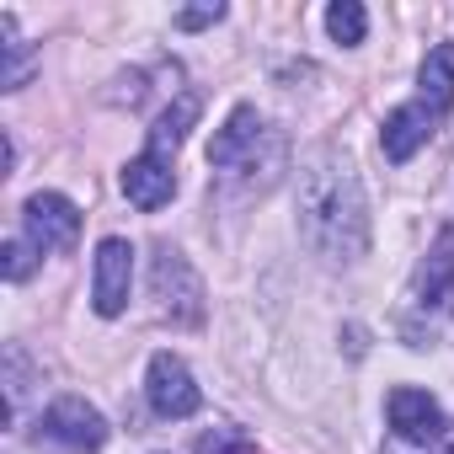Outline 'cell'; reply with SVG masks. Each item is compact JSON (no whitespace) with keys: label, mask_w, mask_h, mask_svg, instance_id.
<instances>
[{"label":"cell","mask_w":454,"mask_h":454,"mask_svg":"<svg viewBox=\"0 0 454 454\" xmlns=\"http://www.w3.org/2000/svg\"><path fill=\"white\" fill-rule=\"evenodd\" d=\"M300 236L332 262H353L369 252V203L358 187V171L321 150L300 171Z\"/></svg>","instance_id":"6da1fadb"},{"label":"cell","mask_w":454,"mask_h":454,"mask_svg":"<svg viewBox=\"0 0 454 454\" xmlns=\"http://www.w3.org/2000/svg\"><path fill=\"white\" fill-rule=\"evenodd\" d=\"M22 224L38 252H70L81 241V208L65 192H33L22 208Z\"/></svg>","instance_id":"7a4b0ae2"},{"label":"cell","mask_w":454,"mask_h":454,"mask_svg":"<svg viewBox=\"0 0 454 454\" xmlns=\"http://www.w3.org/2000/svg\"><path fill=\"white\" fill-rule=\"evenodd\" d=\"M145 395H150V406H155L160 417H171V422H182V417H192V411L203 406V390L192 385V374H187V364H182L176 353H155V358H150Z\"/></svg>","instance_id":"3957f363"},{"label":"cell","mask_w":454,"mask_h":454,"mask_svg":"<svg viewBox=\"0 0 454 454\" xmlns=\"http://www.w3.org/2000/svg\"><path fill=\"white\" fill-rule=\"evenodd\" d=\"M385 411H390V433H395L401 443H411V449L443 443V411H438V401H433L427 390L395 385L390 401H385Z\"/></svg>","instance_id":"277c9868"},{"label":"cell","mask_w":454,"mask_h":454,"mask_svg":"<svg viewBox=\"0 0 454 454\" xmlns=\"http://www.w3.org/2000/svg\"><path fill=\"white\" fill-rule=\"evenodd\" d=\"M268 139V123L257 107H236L224 118V129L208 139V166L214 171H257V145Z\"/></svg>","instance_id":"5b68a950"},{"label":"cell","mask_w":454,"mask_h":454,"mask_svg":"<svg viewBox=\"0 0 454 454\" xmlns=\"http://www.w3.org/2000/svg\"><path fill=\"white\" fill-rule=\"evenodd\" d=\"M129 284H134V247L123 236H107L97 247V273H91V305H97V316H123Z\"/></svg>","instance_id":"8992f818"},{"label":"cell","mask_w":454,"mask_h":454,"mask_svg":"<svg viewBox=\"0 0 454 454\" xmlns=\"http://www.w3.org/2000/svg\"><path fill=\"white\" fill-rule=\"evenodd\" d=\"M38 427H43V438L65 443V449H102L107 443V417L97 406H86L81 395H59Z\"/></svg>","instance_id":"52a82bcc"},{"label":"cell","mask_w":454,"mask_h":454,"mask_svg":"<svg viewBox=\"0 0 454 454\" xmlns=\"http://www.w3.org/2000/svg\"><path fill=\"white\" fill-rule=\"evenodd\" d=\"M411 305L427 316H454V231H438L427 262L411 278Z\"/></svg>","instance_id":"ba28073f"},{"label":"cell","mask_w":454,"mask_h":454,"mask_svg":"<svg viewBox=\"0 0 454 454\" xmlns=\"http://www.w3.org/2000/svg\"><path fill=\"white\" fill-rule=\"evenodd\" d=\"M171 192H176V176H171V160L166 155H134L129 166H123V198L134 203V208H160V203H171Z\"/></svg>","instance_id":"9c48e42d"},{"label":"cell","mask_w":454,"mask_h":454,"mask_svg":"<svg viewBox=\"0 0 454 454\" xmlns=\"http://www.w3.org/2000/svg\"><path fill=\"white\" fill-rule=\"evenodd\" d=\"M433 123H438V113L433 107H422V102H406V107H395L390 118H385V134H380V145H385V160H411L422 145H427V134H433Z\"/></svg>","instance_id":"30bf717a"},{"label":"cell","mask_w":454,"mask_h":454,"mask_svg":"<svg viewBox=\"0 0 454 454\" xmlns=\"http://www.w3.org/2000/svg\"><path fill=\"white\" fill-rule=\"evenodd\" d=\"M417 102L422 107H433L438 118L454 107V43H438V49H427V59H422V75H417Z\"/></svg>","instance_id":"8fae6325"},{"label":"cell","mask_w":454,"mask_h":454,"mask_svg":"<svg viewBox=\"0 0 454 454\" xmlns=\"http://www.w3.org/2000/svg\"><path fill=\"white\" fill-rule=\"evenodd\" d=\"M192 118H198V97H182L176 107H166V113L155 118V129H150V155H166V160H171Z\"/></svg>","instance_id":"7c38bea8"},{"label":"cell","mask_w":454,"mask_h":454,"mask_svg":"<svg viewBox=\"0 0 454 454\" xmlns=\"http://www.w3.org/2000/svg\"><path fill=\"white\" fill-rule=\"evenodd\" d=\"M326 33H332L337 43H364V33H369V12L358 6V0H337V6L326 12Z\"/></svg>","instance_id":"4fadbf2b"},{"label":"cell","mask_w":454,"mask_h":454,"mask_svg":"<svg viewBox=\"0 0 454 454\" xmlns=\"http://www.w3.org/2000/svg\"><path fill=\"white\" fill-rule=\"evenodd\" d=\"M0 38H6V43H0V49H6V75H0V81H6V91H17L22 81H27V43L17 38V17L6 12V17H0Z\"/></svg>","instance_id":"5bb4252c"},{"label":"cell","mask_w":454,"mask_h":454,"mask_svg":"<svg viewBox=\"0 0 454 454\" xmlns=\"http://www.w3.org/2000/svg\"><path fill=\"white\" fill-rule=\"evenodd\" d=\"M198 454H257V443L247 427H214L198 438Z\"/></svg>","instance_id":"9a60e30c"},{"label":"cell","mask_w":454,"mask_h":454,"mask_svg":"<svg viewBox=\"0 0 454 454\" xmlns=\"http://www.w3.org/2000/svg\"><path fill=\"white\" fill-rule=\"evenodd\" d=\"M0 257H6L0 268H6L12 284H22V278L33 273V241H6V252H0Z\"/></svg>","instance_id":"2e32d148"},{"label":"cell","mask_w":454,"mask_h":454,"mask_svg":"<svg viewBox=\"0 0 454 454\" xmlns=\"http://www.w3.org/2000/svg\"><path fill=\"white\" fill-rule=\"evenodd\" d=\"M219 17H224V6H192V12L176 17V27H208V22H219Z\"/></svg>","instance_id":"e0dca14e"}]
</instances>
